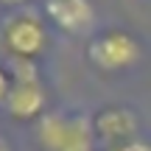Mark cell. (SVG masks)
<instances>
[{"mask_svg":"<svg viewBox=\"0 0 151 151\" xmlns=\"http://www.w3.org/2000/svg\"><path fill=\"white\" fill-rule=\"evenodd\" d=\"M134 132H137V118H134V112H129L123 106H109V109H101L95 115L98 140L109 143L112 148L123 146V143H132Z\"/></svg>","mask_w":151,"mask_h":151,"instance_id":"6","label":"cell"},{"mask_svg":"<svg viewBox=\"0 0 151 151\" xmlns=\"http://www.w3.org/2000/svg\"><path fill=\"white\" fill-rule=\"evenodd\" d=\"M3 6H22V3H28V0H0Z\"/></svg>","mask_w":151,"mask_h":151,"instance_id":"9","label":"cell"},{"mask_svg":"<svg viewBox=\"0 0 151 151\" xmlns=\"http://www.w3.org/2000/svg\"><path fill=\"white\" fill-rule=\"evenodd\" d=\"M45 11L59 31L73 34V37L87 34L95 22V9L90 0H48Z\"/></svg>","mask_w":151,"mask_h":151,"instance_id":"5","label":"cell"},{"mask_svg":"<svg viewBox=\"0 0 151 151\" xmlns=\"http://www.w3.org/2000/svg\"><path fill=\"white\" fill-rule=\"evenodd\" d=\"M37 140L45 151H95V120L81 112H45Z\"/></svg>","mask_w":151,"mask_h":151,"instance_id":"1","label":"cell"},{"mask_svg":"<svg viewBox=\"0 0 151 151\" xmlns=\"http://www.w3.org/2000/svg\"><path fill=\"white\" fill-rule=\"evenodd\" d=\"M9 90H11V76L0 67V104H6V95H9Z\"/></svg>","mask_w":151,"mask_h":151,"instance_id":"7","label":"cell"},{"mask_svg":"<svg viewBox=\"0 0 151 151\" xmlns=\"http://www.w3.org/2000/svg\"><path fill=\"white\" fill-rule=\"evenodd\" d=\"M3 42L9 45L11 59H34L45 48V25L34 11H17L3 25Z\"/></svg>","mask_w":151,"mask_h":151,"instance_id":"4","label":"cell"},{"mask_svg":"<svg viewBox=\"0 0 151 151\" xmlns=\"http://www.w3.org/2000/svg\"><path fill=\"white\" fill-rule=\"evenodd\" d=\"M0 151H11V143L6 140V137H0Z\"/></svg>","mask_w":151,"mask_h":151,"instance_id":"10","label":"cell"},{"mask_svg":"<svg viewBox=\"0 0 151 151\" xmlns=\"http://www.w3.org/2000/svg\"><path fill=\"white\" fill-rule=\"evenodd\" d=\"M112 151H151V146H146V143H140V140H132V143H123V146H118Z\"/></svg>","mask_w":151,"mask_h":151,"instance_id":"8","label":"cell"},{"mask_svg":"<svg viewBox=\"0 0 151 151\" xmlns=\"http://www.w3.org/2000/svg\"><path fill=\"white\" fill-rule=\"evenodd\" d=\"M9 76H11V90L3 104L6 112L17 120H31L37 115H42L48 95H45V87L34 59H11Z\"/></svg>","mask_w":151,"mask_h":151,"instance_id":"2","label":"cell"},{"mask_svg":"<svg viewBox=\"0 0 151 151\" xmlns=\"http://www.w3.org/2000/svg\"><path fill=\"white\" fill-rule=\"evenodd\" d=\"M87 56L95 67L109 73H118V70H129L140 62L143 48L132 34L126 31H106L101 37L90 39L87 45Z\"/></svg>","mask_w":151,"mask_h":151,"instance_id":"3","label":"cell"}]
</instances>
